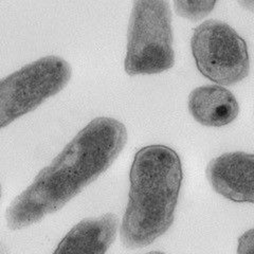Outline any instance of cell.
<instances>
[{"label":"cell","instance_id":"obj_3","mask_svg":"<svg viewBox=\"0 0 254 254\" xmlns=\"http://www.w3.org/2000/svg\"><path fill=\"white\" fill-rule=\"evenodd\" d=\"M175 64L169 0H133L124 68L127 74H157Z\"/></svg>","mask_w":254,"mask_h":254},{"label":"cell","instance_id":"obj_9","mask_svg":"<svg viewBox=\"0 0 254 254\" xmlns=\"http://www.w3.org/2000/svg\"><path fill=\"white\" fill-rule=\"evenodd\" d=\"M218 0H174L176 13L192 21L206 17L215 7Z\"/></svg>","mask_w":254,"mask_h":254},{"label":"cell","instance_id":"obj_7","mask_svg":"<svg viewBox=\"0 0 254 254\" xmlns=\"http://www.w3.org/2000/svg\"><path fill=\"white\" fill-rule=\"evenodd\" d=\"M117 232L118 217L114 213L86 218L70 230L54 253H106L115 242Z\"/></svg>","mask_w":254,"mask_h":254},{"label":"cell","instance_id":"obj_2","mask_svg":"<svg viewBox=\"0 0 254 254\" xmlns=\"http://www.w3.org/2000/svg\"><path fill=\"white\" fill-rule=\"evenodd\" d=\"M128 201L120 235L125 247L142 248L171 228L182 184L180 157L165 145L136 153L130 169Z\"/></svg>","mask_w":254,"mask_h":254},{"label":"cell","instance_id":"obj_5","mask_svg":"<svg viewBox=\"0 0 254 254\" xmlns=\"http://www.w3.org/2000/svg\"><path fill=\"white\" fill-rule=\"evenodd\" d=\"M190 48L198 70L214 83L234 85L249 74L247 44L226 22L203 21L194 30Z\"/></svg>","mask_w":254,"mask_h":254},{"label":"cell","instance_id":"obj_6","mask_svg":"<svg viewBox=\"0 0 254 254\" xmlns=\"http://www.w3.org/2000/svg\"><path fill=\"white\" fill-rule=\"evenodd\" d=\"M254 156L244 152L222 154L206 168V177L216 193L234 202L254 201Z\"/></svg>","mask_w":254,"mask_h":254},{"label":"cell","instance_id":"obj_1","mask_svg":"<svg viewBox=\"0 0 254 254\" xmlns=\"http://www.w3.org/2000/svg\"><path fill=\"white\" fill-rule=\"evenodd\" d=\"M126 142L123 123L93 119L11 202L5 213L7 227L27 228L61 210L113 164Z\"/></svg>","mask_w":254,"mask_h":254},{"label":"cell","instance_id":"obj_12","mask_svg":"<svg viewBox=\"0 0 254 254\" xmlns=\"http://www.w3.org/2000/svg\"><path fill=\"white\" fill-rule=\"evenodd\" d=\"M0 196H1V186H0Z\"/></svg>","mask_w":254,"mask_h":254},{"label":"cell","instance_id":"obj_10","mask_svg":"<svg viewBox=\"0 0 254 254\" xmlns=\"http://www.w3.org/2000/svg\"><path fill=\"white\" fill-rule=\"evenodd\" d=\"M253 230L250 229L248 232H246L238 241V253H252L253 252Z\"/></svg>","mask_w":254,"mask_h":254},{"label":"cell","instance_id":"obj_4","mask_svg":"<svg viewBox=\"0 0 254 254\" xmlns=\"http://www.w3.org/2000/svg\"><path fill=\"white\" fill-rule=\"evenodd\" d=\"M70 77L68 62L50 55L0 79V129L59 93Z\"/></svg>","mask_w":254,"mask_h":254},{"label":"cell","instance_id":"obj_8","mask_svg":"<svg viewBox=\"0 0 254 254\" xmlns=\"http://www.w3.org/2000/svg\"><path fill=\"white\" fill-rule=\"evenodd\" d=\"M189 110L195 121L206 127L233 122L240 113L234 94L219 85L201 86L190 93Z\"/></svg>","mask_w":254,"mask_h":254},{"label":"cell","instance_id":"obj_11","mask_svg":"<svg viewBox=\"0 0 254 254\" xmlns=\"http://www.w3.org/2000/svg\"><path fill=\"white\" fill-rule=\"evenodd\" d=\"M240 2L245 7V9L253 11V6H254L253 0H240Z\"/></svg>","mask_w":254,"mask_h":254}]
</instances>
